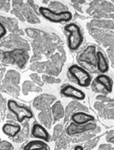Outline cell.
I'll return each instance as SVG.
<instances>
[{"label":"cell","mask_w":114,"mask_h":150,"mask_svg":"<svg viewBox=\"0 0 114 150\" xmlns=\"http://www.w3.org/2000/svg\"><path fill=\"white\" fill-rule=\"evenodd\" d=\"M61 93L64 96L71 98V99L78 101L84 100L86 98V94L84 91L71 85H67L65 86H64L61 88Z\"/></svg>","instance_id":"9"},{"label":"cell","mask_w":114,"mask_h":150,"mask_svg":"<svg viewBox=\"0 0 114 150\" xmlns=\"http://www.w3.org/2000/svg\"><path fill=\"white\" fill-rule=\"evenodd\" d=\"M38 10L39 13L45 19L50 21L51 23H69L73 18L72 13L67 10L57 12L46 7H40Z\"/></svg>","instance_id":"3"},{"label":"cell","mask_w":114,"mask_h":150,"mask_svg":"<svg viewBox=\"0 0 114 150\" xmlns=\"http://www.w3.org/2000/svg\"><path fill=\"white\" fill-rule=\"evenodd\" d=\"M2 131L9 137H16L21 132V126L19 125H16V124L6 123L3 125Z\"/></svg>","instance_id":"17"},{"label":"cell","mask_w":114,"mask_h":150,"mask_svg":"<svg viewBox=\"0 0 114 150\" xmlns=\"http://www.w3.org/2000/svg\"><path fill=\"white\" fill-rule=\"evenodd\" d=\"M11 13L13 15H15L17 18L20 19L21 21H22L24 22V16L22 15V13H21L20 11L18 10V9H16V8H13L12 11H11Z\"/></svg>","instance_id":"26"},{"label":"cell","mask_w":114,"mask_h":150,"mask_svg":"<svg viewBox=\"0 0 114 150\" xmlns=\"http://www.w3.org/2000/svg\"><path fill=\"white\" fill-rule=\"evenodd\" d=\"M71 121L73 123L78 125H84L95 121V118L92 115L84 112H77L73 113L71 116Z\"/></svg>","instance_id":"11"},{"label":"cell","mask_w":114,"mask_h":150,"mask_svg":"<svg viewBox=\"0 0 114 150\" xmlns=\"http://www.w3.org/2000/svg\"><path fill=\"white\" fill-rule=\"evenodd\" d=\"M5 68H2V67H0V90H4V88L2 86V77H3V75H4L5 72Z\"/></svg>","instance_id":"29"},{"label":"cell","mask_w":114,"mask_h":150,"mask_svg":"<svg viewBox=\"0 0 114 150\" xmlns=\"http://www.w3.org/2000/svg\"><path fill=\"white\" fill-rule=\"evenodd\" d=\"M54 99H55V97L50 96H46V95H43L41 96L38 97L34 101V106H35L37 109H45V108H47L50 105V103Z\"/></svg>","instance_id":"18"},{"label":"cell","mask_w":114,"mask_h":150,"mask_svg":"<svg viewBox=\"0 0 114 150\" xmlns=\"http://www.w3.org/2000/svg\"><path fill=\"white\" fill-rule=\"evenodd\" d=\"M97 126V125L95 122H90L84 125H78L71 122L66 128V133L70 136H78L84 132L93 131L96 129Z\"/></svg>","instance_id":"8"},{"label":"cell","mask_w":114,"mask_h":150,"mask_svg":"<svg viewBox=\"0 0 114 150\" xmlns=\"http://www.w3.org/2000/svg\"><path fill=\"white\" fill-rule=\"evenodd\" d=\"M39 119L46 126H48V127L50 126L51 120H50V116H49L48 113L44 112H41V114H39Z\"/></svg>","instance_id":"22"},{"label":"cell","mask_w":114,"mask_h":150,"mask_svg":"<svg viewBox=\"0 0 114 150\" xmlns=\"http://www.w3.org/2000/svg\"><path fill=\"white\" fill-rule=\"evenodd\" d=\"M6 110V99L2 96V95L0 94V112H1V115H2V119H4Z\"/></svg>","instance_id":"23"},{"label":"cell","mask_w":114,"mask_h":150,"mask_svg":"<svg viewBox=\"0 0 114 150\" xmlns=\"http://www.w3.org/2000/svg\"><path fill=\"white\" fill-rule=\"evenodd\" d=\"M67 33H68L67 36V45L71 51H76L81 46L84 42V35L82 34L80 28L76 23L67 24L64 28Z\"/></svg>","instance_id":"2"},{"label":"cell","mask_w":114,"mask_h":150,"mask_svg":"<svg viewBox=\"0 0 114 150\" xmlns=\"http://www.w3.org/2000/svg\"><path fill=\"white\" fill-rule=\"evenodd\" d=\"M6 34V29L5 26L0 23V39L4 37Z\"/></svg>","instance_id":"27"},{"label":"cell","mask_w":114,"mask_h":150,"mask_svg":"<svg viewBox=\"0 0 114 150\" xmlns=\"http://www.w3.org/2000/svg\"><path fill=\"white\" fill-rule=\"evenodd\" d=\"M12 6H13L14 8L18 9L21 13H22V15H24V16L26 18L28 22L31 23H39L38 19L33 15L30 8L27 6H25L23 2H22V1H12Z\"/></svg>","instance_id":"10"},{"label":"cell","mask_w":114,"mask_h":150,"mask_svg":"<svg viewBox=\"0 0 114 150\" xmlns=\"http://www.w3.org/2000/svg\"><path fill=\"white\" fill-rule=\"evenodd\" d=\"M31 78L32 79L34 82H37L38 84L42 85V82H41V79H40V78H39L38 76V75H37V74H35V73L31 75Z\"/></svg>","instance_id":"28"},{"label":"cell","mask_w":114,"mask_h":150,"mask_svg":"<svg viewBox=\"0 0 114 150\" xmlns=\"http://www.w3.org/2000/svg\"><path fill=\"white\" fill-rule=\"evenodd\" d=\"M95 82L100 85L107 93H112L114 82L110 76L106 74L98 75L95 79Z\"/></svg>","instance_id":"12"},{"label":"cell","mask_w":114,"mask_h":150,"mask_svg":"<svg viewBox=\"0 0 114 150\" xmlns=\"http://www.w3.org/2000/svg\"><path fill=\"white\" fill-rule=\"evenodd\" d=\"M31 134L33 137L41 139L45 142H48L50 140V135L48 132L45 127H43L42 125L38 123H35L33 125Z\"/></svg>","instance_id":"14"},{"label":"cell","mask_w":114,"mask_h":150,"mask_svg":"<svg viewBox=\"0 0 114 150\" xmlns=\"http://www.w3.org/2000/svg\"><path fill=\"white\" fill-rule=\"evenodd\" d=\"M41 90V88L36 87L34 84H32L31 82L29 81H25L22 85V93L24 95H27L29 92H39Z\"/></svg>","instance_id":"21"},{"label":"cell","mask_w":114,"mask_h":150,"mask_svg":"<svg viewBox=\"0 0 114 150\" xmlns=\"http://www.w3.org/2000/svg\"><path fill=\"white\" fill-rule=\"evenodd\" d=\"M7 106L10 112H13L15 115V117L18 122H22L24 119H30L33 117V113L31 111L30 109L25 106L19 105L14 100H8Z\"/></svg>","instance_id":"7"},{"label":"cell","mask_w":114,"mask_h":150,"mask_svg":"<svg viewBox=\"0 0 114 150\" xmlns=\"http://www.w3.org/2000/svg\"><path fill=\"white\" fill-rule=\"evenodd\" d=\"M97 68L102 74L108 72L110 69L108 60L101 51L97 52Z\"/></svg>","instance_id":"15"},{"label":"cell","mask_w":114,"mask_h":150,"mask_svg":"<svg viewBox=\"0 0 114 150\" xmlns=\"http://www.w3.org/2000/svg\"><path fill=\"white\" fill-rule=\"evenodd\" d=\"M29 58V54L24 50H14L10 51L0 50V61L7 65H17L18 68L22 69L25 66Z\"/></svg>","instance_id":"1"},{"label":"cell","mask_w":114,"mask_h":150,"mask_svg":"<svg viewBox=\"0 0 114 150\" xmlns=\"http://www.w3.org/2000/svg\"><path fill=\"white\" fill-rule=\"evenodd\" d=\"M29 125L28 122H24L23 125L22 130L19 132L18 136L14 139V142H23L24 140H25L29 136Z\"/></svg>","instance_id":"19"},{"label":"cell","mask_w":114,"mask_h":150,"mask_svg":"<svg viewBox=\"0 0 114 150\" xmlns=\"http://www.w3.org/2000/svg\"><path fill=\"white\" fill-rule=\"evenodd\" d=\"M2 47L10 50H29V46L24 40L15 34H11L0 43V49Z\"/></svg>","instance_id":"6"},{"label":"cell","mask_w":114,"mask_h":150,"mask_svg":"<svg viewBox=\"0 0 114 150\" xmlns=\"http://www.w3.org/2000/svg\"><path fill=\"white\" fill-rule=\"evenodd\" d=\"M52 113L55 119H59L63 117L64 111L60 102H57L52 107Z\"/></svg>","instance_id":"20"},{"label":"cell","mask_w":114,"mask_h":150,"mask_svg":"<svg viewBox=\"0 0 114 150\" xmlns=\"http://www.w3.org/2000/svg\"><path fill=\"white\" fill-rule=\"evenodd\" d=\"M108 142H110V143H113L114 145V136L110 137L108 139Z\"/></svg>","instance_id":"31"},{"label":"cell","mask_w":114,"mask_h":150,"mask_svg":"<svg viewBox=\"0 0 114 150\" xmlns=\"http://www.w3.org/2000/svg\"><path fill=\"white\" fill-rule=\"evenodd\" d=\"M20 82V75L15 70H9L6 72L4 79L2 80V87L8 93L15 96H18L20 88L18 84Z\"/></svg>","instance_id":"5"},{"label":"cell","mask_w":114,"mask_h":150,"mask_svg":"<svg viewBox=\"0 0 114 150\" xmlns=\"http://www.w3.org/2000/svg\"><path fill=\"white\" fill-rule=\"evenodd\" d=\"M0 10L8 12L10 10V2L9 1H0Z\"/></svg>","instance_id":"25"},{"label":"cell","mask_w":114,"mask_h":150,"mask_svg":"<svg viewBox=\"0 0 114 150\" xmlns=\"http://www.w3.org/2000/svg\"><path fill=\"white\" fill-rule=\"evenodd\" d=\"M14 149L10 142L7 141H1L0 139V150H12Z\"/></svg>","instance_id":"24"},{"label":"cell","mask_w":114,"mask_h":150,"mask_svg":"<svg viewBox=\"0 0 114 150\" xmlns=\"http://www.w3.org/2000/svg\"><path fill=\"white\" fill-rule=\"evenodd\" d=\"M73 150H84V149L82 146H80V145H78V146H74V148H73Z\"/></svg>","instance_id":"30"},{"label":"cell","mask_w":114,"mask_h":150,"mask_svg":"<svg viewBox=\"0 0 114 150\" xmlns=\"http://www.w3.org/2000/svg\"><path fill=\"white\" fill-rule=\"evenodd\" d=\"M0 23L4 25L5 28L6 27L11 33H12V34H15V35L23 34V32L21 31L18 28V23L15 19H12V18H6V17L0 16Z\"/></svg>","instance_id":"13"},{"label":"cell","mask_w":114,"mask_h":150,"mask_svg":"<svg viewBox=\"0 0 114 150\" xmlns=\"http://www.w3.org/2000/svg\"><path fill=\"white\" fill-rule=\"evenodd\" d=\"M68 73L75 79L79 86L87 88L91 84L92 76L90 72L77 64H73L70 66Z\"/></svg>","instance_id":"4"},{"label":"cell","mask_w":114,"mask_h":150,"mask_svg":"<svg viewBox=\"0 0 114 150\" xmlns=\"http://www.w3.org/2000/svg\"><path fill=\"white\" fill-rule=\"evenodd\" d=\"M23 150H50L47 143L41 140H33L24 146Z\"/></svg>","instance_id":"16"}]
</instances>
